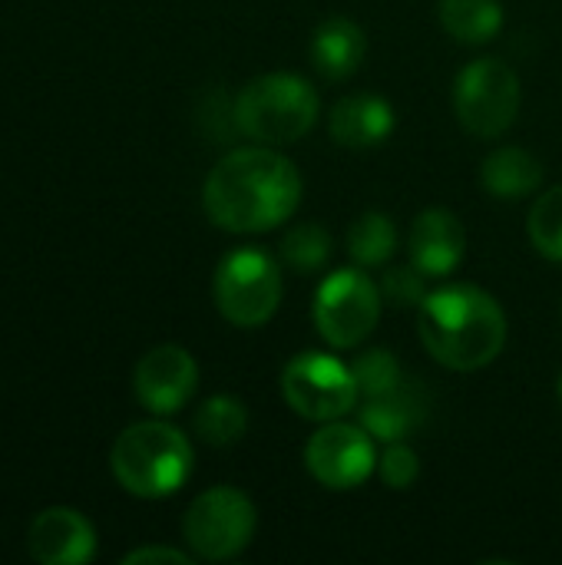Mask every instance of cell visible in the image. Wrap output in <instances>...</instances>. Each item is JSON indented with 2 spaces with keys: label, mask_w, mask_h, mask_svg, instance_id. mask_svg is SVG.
<instances>
[{
  "label": "cell",
  "mask_w": 562,
  "mask_h": 565,
  "mask_svg": "<svg viewBox=\"0 0 562 565\" xmlns=\"http://www.w3.org/2000/svg\"><path fill=\"white\" fill-rule=\"evenodd\" d=\"M298 202V166L272 146H248L229 152L215 162L202 189V205L212 225L235 235L268 232L288 222Z\"/></svg>",
  "instance_id": "obj_1"
},
{
  "label": "cell",
  "mask_w": 562,
  "mask_h": 565,
  "mask_svg": "<svg viewBox=\"0 0 562 565\" xmlns=\"http://www.w3.org/2000/svg\"><path fill=\"white\" fill-rule=\"evenodd\" d=\"M424 348L450 371H480L507 344V315L494 295L474 285L431 291L417 308Z\"/></svg>",
  "instance_id": "obj_2"
},
{
  "label": "cell",
  "mask_w": 562,
  "mask_h": 565,
  "mask_svg": "<svg viewBox=\"0 0 562 565\" xmlns=\"http://www.w3.org/2000/svg\"><path fill=\"white\" fill-rule=\"evenodd\" d=\"M109 467L126 493L139 500H162L189 480L192 444L172 424L142 420L116 437Z\"/></svg>",
  "instance_id": "obj_3"
},
{
  "label": "cell",
  "mask_w": 562,
  "mask_h": 565,
  "mask_svg": "<svg viewBox=\"0 0 562 565\" xmlns=\"http://www.w3.org/2000/svg\"><path fill=\"white\" fill-rule=\"evenodd\" d=\"M318 89L295 73H268L242 86L235 96V126L262 146H288L318 122Z\"/></svg>",
  "instance_id": "obj_4"
},
{
  "label": "cell",
  "mask_w": 562,
  "mask_h": 565,
  "mask_svg": "<svg viewBox=\"0 0 562 565\" xmlns=\"http://www.w3.org/2000/svg\"><path fill=\"white\" fill-rule=\"evenodd\" d=\"M212 291L225 321L238 328H262L278 311L282 268L265 248L245 245L222 258Z\"/></svg>",
  "instance_id": "obj_5"
},
{
  "label": "cell",
  "mask_w": 562,
  "mask_h": 565,
  "mask_svg": "<svg viewBox=\"0 0 562 565\" xmlns=\"http://www.w3.org/2000/svg\"><path fill=\"white\" fill-rule=\"evenodd\" d=\"M381 288L361 268L331 271L315 291L318 334L338 351L364 344L381 318Z\"/></svg>",
  "instance_id": "obj_6"
},
{
  "label": "cell",
  "mask_w": 562,
  "mask_h": 565,
  "mask_svg": "<svg viewBox=\"0 0 562 565\" xmlns=\"http://www.w3.org/2000/svg\"><path fill=\"white\" fill-rule=\"evenodd\" d=\"M454 109L467 132H474L480 139L503 136L520 113L517 73L497 56L467 63L454 86Z\"/></svg>",
  "instance_id": "obj_7"
},
{
  "label": "cell",
  "mask_w": 562,
  "mask_h": 565,
  "mask_svg": "<svg viewBox=\"0 0 562 565\" xmlns=\"http://www.w3.org/2000/svg\"><path fill=\"white\" fill-rule=\"evenodd\" d=\"M255 523H258L255 507L242 490L212 487L192 500L182 520V536L199 559L222 563L238 556L252 543Z\"/></svg>",
  "instance_id": "obj_8"
},
{
  "label": "cell",
  "mask_w": 562,
  "mask_h": 565,
  "mask_svg": "<svg viewBox=\"0 0 562 565\" xmlns=\"http://www.w3.org/2000/svg\"><path fill=\"white\" fill-rule=\"evenodd\" d=\"M282 394L295 414L318 424L344 417L361 397L351 367L335 354H321V351H301L285 364Z\"/></svg>",
  "instance_id": "obj_9"
},
{
  "label": "cell",
  "mask_w": 562,
  "mask_h": 565,
  "mask_svg": "<svg viewBox=\"0 0 562 565\" xmlns=\"http://www.w3.org/2000/svg\"><path fill=\"white\" fill-rule=\"evenodd\" d=\"M308 473L328 490H358L378 463L374 437L361 424L328 420L305 447Z\"/></svg>",
  "instance_id": "obj_10"
},
{
  "label": "cell",
  "mask_w": 562,
  "mask_h": 565,
  "mask_svg": "<svg viewBox=\"0 0 562 565\" xmlns=\"http://www.w3.org/2000/svg\"><path fill=\"white\" fill-rule=\"evenodd\" d=\"M199 384V367L192 354L179 344H159L136 364L132 391L149 414L169 417L189 404Z\"/></svg>",
  "instance_id": "obj_11"
},
{
  "label": "cell",
  "mask_w": 562,
  "mask_h": 565,
  "mask_svg": "<svg viewBox=\"0 0 562 565\" xmlns=\"http://www.w3.org/2000/svg\"><path fill=\"white\" fill-rule=\"evenodd\" d=\"M26 553L40 565H83L96 556V530L70 507H50L30 523Z\"/></svg>",
  "instance_id": "obj_12"
},
{
  "label": "cell",
  "mask_w": 562,
  "mask_h": 565,
  "mask_svg": "<svg viewBox=\"0 0 562 565\" xmlns=\"http://www.w3.org/2000/svg\"><path fill=\"white\" fill-rule=\"evenodd\" d=\"M411 262L427 278H447L467 252V232L447 209H427L411 225Z\"/></svg>",
  "instance_id": "obj_13"
},
{
  "label": "cell",
  "mask_w": 562,
  "mask_h": 565,
  "mask_svg": "<svg viewBox=\"0 0 562 565\" xmlns=\"http://www.w3.org/2000/svg\"><path fill=\"white\" fill-rule=\"evenodd\" d=\"M358 417H361V427L374 440L401 444L411 434H417L421 424L427 420V394L417 384L404 381L388 394L364 397V404L358 407Z\"/></svg>",
  "instance_id": "obj_14"
},
{
  "label": "cell",
  "mask_w": 562,
  "mask_h": 565,
  "mask_svg": "<svg viewBox=\"0 0 562 565\" xmlns=\"http://www.w3.org/2000/svg\"><path fill=\"white\" fill-rule=\"evenodd\" d=\"M391 132H394V109L381 96L354 93L331 109V136L348 149L381 146Z\"/></svg>",
  "instance_id": "obj_15"
},
{
  "label": "cell",
  "mask_w": 562,
  "mask_h": 565,
  "mask_svg": "<svg viewBox=\"0 0 562 565\" xmlns=\"http://www.w3.org/2000/svg\"><path fill=\"white\" fill-rule=\"evenodd\" d=\"M368 53L364 30L348 17L325 20L311 36V63L325 79H348L358 73Z\"/></svg>",
  "instance_id": "obj_16"
},
{
  "label": "cell",
  "mask_w": 562,
  "mask_h": 565,
  "mask_svg": "<svg viewBox=\"0 0 562 565\" xmlns=\"http://www.w3.org/2000/svg\"><path fill=\"white\" fill-rule=\"evenodd\" d=\"M480 179H484V185H487V192L494 199H510L513 202V199H523V195L540 189L543 166L527 149L503 146V149H497V152H490L484 159Z\"/></svg>",
  "instance_id": "obj_17"
},
{
  "label": "cell",
  "mask_w": 562,
  "mask_h": 565,
  "mask_svg": "<svg viewBox=\"0 0 562 565\" xmlns=\"http://www.w3.org/2000/svg\"><path fill=\"white\" fill-rule=\"evenodd\" d=\"M441 23L460 43H490L503 26L500 0H441Z\"/></svg>",
  "instance_id": "obj_18"
},
{
  "label": "cell",
  "mask_w": 562,
  "mask_h": 565,
  "mask_svg": "<svg viewBox=\"0 0 562 565\" xmlns=\"http://www.w3.org/2000/svg\"><path fill=\"white\" fill-rule=\"evenodd\" d=\"M195 434L209 444V447H232L245 437L248 427V411L238 397L229 394H215L209 397L199 411H195Z\"/></svg>",
  "instance_id": "obj_19"
},
{
  "label": "cell",
  "mask_w": 562,
  "mask_h": 565,
  "mask_svg": "<svg viewBox=\"0 0 562 565\" xmlns=\"http://www.w3.org/2000/svg\"><path fill=\"white\" fill-rule=\"evenodd\" d=\"M394 245H397V228L384 212H364L348 228V252L361 268L384 265L394 255Z\"/></svg>",
  "instance_id": "obj_20"
},
{
  "label": "cell",
  "mask_w": 562,
  "mask_h": 565,
  "mask_svg": "<svg viewBox=\"0 0 562 565\" xmlns=\"http://www.w3.org/2000/svg\"><path fill=\"white\" fill-rule=\"evenodd\" d=\"M282 258H285V265H291L301 275L318 271L331 258L328 228H321L318 222H301V225L288 228L282 238Z\"/></svg>",
  "instance_id": "obj_21"
},
{
  "label": "cell",
  "mask_w": 562,
  "mask_h": 565,
  "mask_svg": "<svg viewBox=\"0 0 562 565\" xmlns=\"http://www.w3.org/2000/svg\"><path fill=\"white\" fill-rule=\"evenodd\" d=\"M527 232H530L533 248H537L543 258L560 262L562 265V185L560 189L543 192V195L533 202L530 218H527Z\"/></svg>",
  "instance_id": "obj_22"
},
{
  "label": "cell",
  "mask_w": 562,
  "mask_h": 565,
  "mask_svg": "<svg viewBox=\"0 0 562 565\" xmlns=\"http://www.w3.org/2000/svg\"><path fill=\"white\" fill-rule=\"evenodd\" d=\"M351 374L358 381L361 397H378V394H388L397 384H404V371L388 348H371V351L358 354L351 361Z\"/></svg>",
  "instance_id": "obj_23"
},
{
  "label": "cell",
  "mask_w": 562,
  "mask_h": 565,
  "mask_svg": "<svg viewBox=\"0 0 562 565\" xmlns=\"http://www.w3.org/2000/svg\"><path fill=\"white\" fill-rule=\"evenodd\" d=\"M381 295L394 305V308H421L427 291V275L411 262L404 268H391L381 281Z\"/></svg>",
  "instance_id": "obj_24"
},
{
  "label": "cell",
  "mask_w": 562,
  "mask_h": 565,
  "mask_svg": "<svg viewBox=\"0 0 562 565\" xmlns=\"http://www.w3.org/2000/svg\"><path fill=\"white\" fill-rule=\"evenodd\" d=\"M378 473L391 490H411L417 483V477H421V460L404 440L388 444L384 457L378 460Z\"/></svg>",
  "instance_id": "obj_25"
},
{
  "label": "cell",
  "mask_w": 562,
  "mask_h": 565,
  "mask_svg": "<svg viewBox=\"0 0 562 565\" xmlns=\"http://www.w3.org/2000/svg\"><path fill=\"white\" fill-rule=\"evenodd\" d=\"M146 563H172V565H189V556L169 546H142L123 556V565H146Z\"/></svg>",
  "instance_id": "obj_26"
},
{
  "label": "cell",
  "mask_w": 562,
  "mask_h": 565,
  "mask_svg": "<svg viewBox=\"0 0 562 565\" xmlns=\"http://www.w3.org/2000/svg\"><path fill=\"white\" fill-rule=\"evenodd\" d=\"M560 401H562V377H560Z\"/></svg>",
  "instance_id": "obj_27"
},
{
  "label": "cell",
  "mask_w": 562,
  "mask_h": 565,
  "mask_svg": "<svg viewBox=\"0 0 562 565\" xmlns=\"http://www.w3.org/2000/svg\"><path fill=\"white\" fill-rule=\"evenodd\" d=\"M560 318H562V308H560Z\"/></svg>",
  "instance_id": "obj_28"
}]
</instances>
